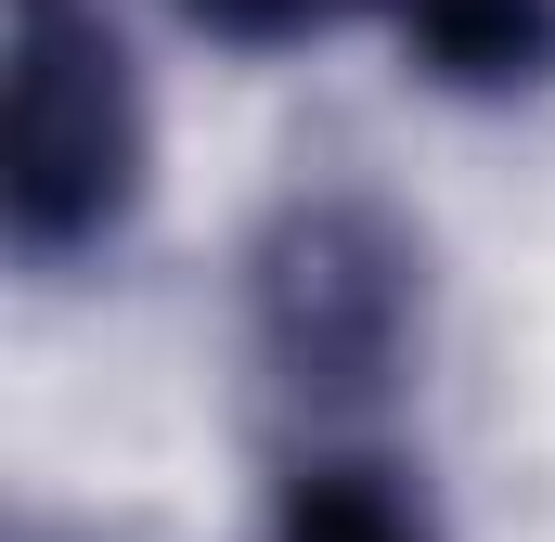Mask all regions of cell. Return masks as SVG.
<instances>
[{
	"label": "cell",
	"mask_w": 555,
	"mask_h": 542,
	"mask_svg": "<svg viewBox=\"0 0 555 542\" xmlns=\"http://www.w3.org/2000/svg\"><path fill=\"white\" fill-rule=\"evenodd\" d=\"M259 542H439V517L388 452H297Z\"/></svg>",
	"instance_id": "277c9868"
},
{
	"label": "cell",
	"mask_w": 555,
	"mask_h": 542,
	"mask_svg": "<svg viewBox=\"0 0 555 542\" xmlns=\"http://www.w3.org/2000/svg\"><path fill=\"white\" fill-rule=\"evenodd\" d=\"M414 323H426L414 233L362 194H297L246 259V336H259V375L297 413L388 401L414 362Z\"/></svg>",
	"instance_id": "7a4b0ae2"
},
{
	"label": "cell",
	"mask_w": 555,
	"mask_h": 542,
	"mask_svg": "<svg viewBox=\"0 0 555 542\" xmlns=\"http://www.w3.org/2000/svg\"><path fill=\"white\" fill-rule=\"evenodd\" d=\"M207 39H233V52H284V39H323V26H349L362 0H181Z\"/></svg>",
	"instance_id": "5b68a950"
},
{
	"label": "cell",
	"mask_w": 555,
	"mask_h": 542,
	"mask_svg": "<svg viewBox=\"0 0 555 542\" xmlns=\"http://www.w3.org/2000/svg\"><path fill=\"white\" fill-rule=\"evenodd\" d=\"M401 52L465 104H517L555 78V0H388Z\"/></svg>",
	"instance_id": "3957f363"
},
{
	"label": "cell",
	"mask_w": 555,
	"mask_h": 542,
	"mask_svg": "<svg viewBox=\"0 0 555 542\" xmlns=\"http://www.w3.org/2000/svg\"><path fill=\"white\" fill-rule=\"evenodd\" d=\"M142 207V91L104 0H13L0 65V233L26 271H78Z\"/></svg>",
	"instance_id": "6da1fadb"
}]
</instances>
